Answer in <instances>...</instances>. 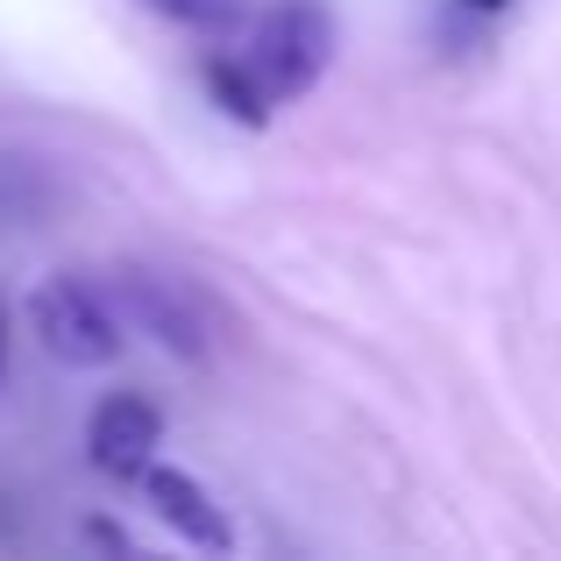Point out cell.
Wrapping results in <instances>:
<instances>
[{
	"label": "cell",
	"instance_id": "6",
	"mask_svg": "<svg viewBox=\"0 0 561 561\" xmlns=\"http://www.w3.org/2000/svg\"><path fill=\"white\" fill-rule=\"evenodd\" d=\"M206 93H214V107L234 114L242 128H263V122H271V93L256 85V71H249L242 57H234V65H228V57H206Z\"/></svg>",
	"mask_w": 561,
	"mask_h": 561
},
{
	"label": "cell",
	"instance_id": "3",
	"mask_svg": "<svg viewBox=\"0 0 561 561\" xmlns=\"http://www.w3.org/2000/svg\"><path fill=\"white\" fill-rule=\"evenodd\" d=\"M43 348L71 370H100V363L122 356V306L93 285V277H43L36 299H28Z\"/></svg>",
	"mask_w": 561,
	"mask_h": 561
},
{
	"label": "cell",
	"instance_id": "9",
	"mask_svg": "<svg viewBox=\"0 0 561 561\" xmlns=\"http://www.w3.org/2000/svg\"><path fill=\"white\" fill-rule=\"evenodd\" d=\"M469 8H483V14H497V8H505V0H469Z\"/></svg>",
	"mask_w": 561,
	"mask_h": 561
},
{
	"label": "cell",
	"instance_id": "4",
	"mask_svg": "<svg viewBox=\"0 0 561 561\" xmlns=\"http://www.w3.org/2000/svg\"><path fill=\"white\" fill-rule=\"evenodd\" d=\"M157 440H164V420H157V405L136 398V391H114L107 405L93 412V426H85V455H93V469L114 477V483L142 477L150 455H157Z\"/></svg>",
	"mask_w": 561,
	"mask_h": 561
},
{
	"label": "cell",
	"instance_id": "5",
	"mask_svg": "<svg viewBox=\"0 0 561 561\" xmlns=\"http://www.w3.org/2000/svg\"><path fill=\"white\" fill-rule=\"evenodd\" d=\"M142 497H150V512H157V519H164L179 540H192V548H206V554H228V548H234L228 512H220L214 497H206L199 483L185 477V469H142Z\"/></svg>",
	"mask_w": 561,
	"mask_h": 561
},
{
	"label": "cell",
	"instance_id": "7",
	"mask_svg": "<svg viewBox=\"0 0 561 561\" xmlns=\"http://www.w3.org/2000/svg\"><path fill=\"white\" fill-rule=\"evenodd\" d=\"M150 14L164 22H185V28H234L242 22V0H142Z\"/></svg>",
	"mask_w": 561,
	"mask_h": 561
},
{
	"label": "cell",
	"instance_id": "8",
	"mask_svg": "<svg viewBox=\"0 0 561 561\" xmlns=\"http://www.w3.org/2000/svg\"><path fill=\"white\" fill-rule=\"evenodd\" d=\"M0 370H8V299H0Z\"/></svg>",
	"mask_w": 561,
	"mask_h": 561
},
{
	"label": "cell",
	"instance_id": "1",
	"mask_svg": "<svg viewBox=\"0 0 561 561\" xmlns=\"http://www.w3.org/2000/svg\"><path fill=\"white\" fill-rule=\"evenodd\" d=\"M114 306L122 320H136L157 348H171L179 363H214V342H220V320H214V299H206L192 277L179 271H150V263H122L114 271Z\"/></svg>",
	"mask_w": 561,
	"mask_h": 561
},
{
	"label": "cell",
	"instance_id": "2",
	"mask_svg": "<svg viewBox=\"0 0 561 561\" xmlns=\"http://www.w3.org/2000/svg\"><path fill=\"white\" fill-rule=\"evenodd\" d=\"M328 57H334V14L320 8V0H277V8L256 22L242 65L256 71V85L271 93V107H285V100L313 93V79L328 71Z\"/></svg>",
	"mask_w": 561,
	"mask_h": 561
}]
</instances>
